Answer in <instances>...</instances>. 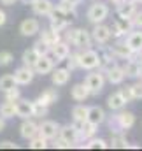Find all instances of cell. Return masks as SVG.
Masks as SVG:
<instances>
[{
    "label": "cell",
    "instance_id": "1",
    "mask_svg": "<svg viewBox=\"0 0 142 151\" xmlns=\"http://www.w3.org/2000/svg\"><path fill=\"white\" fill-rule=\"evenodd\" d=\"M63 40H67V42L72 44L74 47H77L79 51L91 47V42H93L91 34H90L86 28H72V30H67V28H65Z\"/></svg>",
    "mask_w": 142,
    "mask_h": 151
},
{
    "label": "cell",
    "instance_id": "2",
    "mask_svg": "<svg viewBox=\"0 0 142 151\" xmlns=\"http://www.w3.org/2000/svg\"><path fill=\"white\" fill-rule=\"evenodd\" d=\"M135 125V114L132 111H123L119 109V113L114 114L109 119V128L112 134H123L125 130H130Z\"/></svg>",
    "mask_w": 142,
    "mask_h": 151
},
{
    "label": "cell",
    "instance_id": "3",
    "mask_svg": "<svg viewBox=\"0 0 142 151\" xmlns=\"http://www.w3.org/2000/svg\"><path fill=\"white\" fill-rule=\"evenodd\" d=\"M102 67V55L97 53L95 49L88 47V49H81L79 51V69L84 70H95Z\"/></svg>",
    "mask_w": 142,
    "mask_h": 151
},
{
    "label": "cell",
    "instance_id": "4",
    "mask_svg": "<svg viewBox=\"0 0 142 151\" xmlns=\"http://www.w3.org/2000/svg\"><path fill=\"white\" fill-rule=\"evenodd\" d=\"M86 18L90 23L93 25H98V23H104L107 18H109V5L104 2H95L90 5L88 12H86Z\"/></svg>",
    "mask_w": 142,
    "mask_h": 151
},
{
    "label": "cell",
    "instance_id": "5",
    "mask_svg": "<svg viewBox=\"0 0 142 151\" xmlns=\"http://www.w3.org/2000/svg\"><path fill=\"white\" fill-rule=\"evenodd\" d=\"M58 139L65 141L70 148H74L79 141H81V135H79V127L75 123L72 125H63L60 127V132H58Z\"/></svg>",
    "mask_w": 142,
    "mask_h": 151
},
{
    "label": "cell",
    "instance_id": "6",
    "mask_svg": "<svg viewBox=\"0 0 142 151\" xmlns=\"http://www.w3.org/2000/svg\"><path fill=\"white\" fill-rule=\"evenodd\" d=\"M84 84L88 86V90H90L91 95H98L104 90V86H105V76L100 70L98 72H90L84 77Z\"/></svg>",
    "mask_w": 142,
    "mask_h": 151
},
{
    "label": "cell",
    "instance_id": "7",
    "mask_svg": "<svg viewBox=\"0 0 142 151\" xmlns=\"http://www.w3.org/2000/svg\"><path fill=\"white\" fill-rule=\"evenodd\" d=\"M132 28H133V25H132V19L130 18L118 16V19L110 25V37L121 39L123 35H128L132 32Z\"/></svg>",
    "mask_w": 142,
    "mask_h": 151
},
{
    "label": "cell",
    "instance_id": "8",
    "mask_svg": "<svg viewBox=\"0 0 142 151\" xmlns=\"http://www.w3.org/2000/svg\"><path fill=\"white\" fill-rule=\"evenodd\" d=\"M49 55L55 58V62H56V63H58V62H63V60H67V56L70 55V44H69L67 40L60 39L58 42H55V44L51 46Z\"/></svg>",
    "mask_w": 142,
    "mask_h": 151
},
{
    "label": "cell",
    "instance_id": "9",
    "mask_svg": "<svg viewBox=\"0 0 142 151\" xmlns=\"http://www.w3.org/2000/svg\"><path fill=\"white\" fill-rule=\"evenodd\" d=\"M55 58L51 55H40L37 58L35 65H34V70L35 74H40V76H46V74H51L53 69H55Z\"/></svg>",
    "mask_w": 142,
    "mask_h": 151
},
{
    "label": "cell",
    "instance_id": "10",
    "mask_svg": "<svg viewBox=\"0 0 142 151\" xmlns=\"http://www.w3.org/2000/svg\"><path fill=\"white\" fill-rule=\"evenodd\" d=\"M58 132H60V125L56 121H51V119H44L40 125H39V134L47 139V141H55L58 137Z\"/></svg>",
    "mask_w": 142,
    "mask_h": 151
},
{
    "label": "cell",
    "instance_id": "11",
    "mask_svg": "<svg viewBox=\"0 0 142 151\" xmlns=\"http://www.w3.org/2000/svg\"><path fill=\"white\" fill-rule=\"evenodd\" d=\"M90 34H91L93 42H97L100 46H105L107 42L110 40V27H107L104 23H98V25H95V28Z\"/></svg>",
    "mask_w": 142,
    "mask_h": 151
},
{
    "label": "cell",
    "instance_id": "12",
    "mask_svg": "<svg viewBox=\"0 0 142 151\" xmlns=\"http://www.w3.org/2000/svg\"><path fill=\"white\" fill-rule=\"evenodd\" d=\"M109 51L112 53L114 58H121V60H128V58L135 56V53L128 47V44H126L125 40H116V42L109 47Z\"/></svg>",
    "mask_w": 142,
    "mask_h": 151
},
{
    "label": "cell",
    "instance_id": "13",
    "mask_svg": "<svg viewBox=\"0 0 142 151\" xmlns=\"http://www.w3.org/2000/svg\"><path fill=\"white\" fill-rule=\"evenodd\" d=\"M34 77H35L34 67L23 65V67H19V69L14 70V79H16L18 86H27V84H30V83L34 81Z\"/></svg>",
    "mask_w": 142,
    "mask_h": 151
},
{
    "label": "cell",
    "instance_id": "14",
    "mask_svg": "<svg viewBox=\"0 0 142 151\" xmlns=\"http://www.w3.org/2000/svg\"><path fill=\"white\" fill-rule=\"evenodd\" d=\"M39 32H40V23L37 21L35 18H27L19 25V34L23 37H34Z\"/></svg>",
    "mask_w": 142,
    "mask_h": 151
},
{
    "label": "cell",
    "instance_id": "15",
    "mask_svg": "<svg viewBox=\"0 0 142 151\" xmlns=\"http://www.w3.org/2000/svg\"><path fill=\"white\" fill-rule=\"evenodd\" d=\"M137 9H139L137 0H123L116 5V14L121 18H132Z\"/></svg>",
    "mask_w": 142,
    "mask_h": 151
},
{
    "label": "cell",
    "instance_id": "16",
    "mask_svg": "<svg viewBox=\"0 0 142 151\" xmlns=\"http://www.w3.org/2000/svg\"><path fill=\"white\" fill-rule=\"evenodd\" d=\"M16 116L21 119L34 118V102L27 100V99H19L16 102Z\"/></svg>",
    "mask_w": 142,
    "mask_h": 151
},
{
    "label": "cell",
    "instance_id": "17",
    "mask_svg": "<svg viewBox=\"0 0 142 151\" xmlns=\"http://www.w3.org/2000/svg\"><path fill=\"white\" fill-rule=\"evenodd\" d=\"M72 70L67 67H60V69H53L51 72V81L55 86H65L69 81H70Z\"/></svg>",
    "mask_w": 142,
    "mask_h": 151
},
{
    "label": "cell",
    "instance_id": "18",
    "mask_svg": "<svg viewBox=\"0 0 142 151\" xmlns=\"http://www.w3.org/2000/svg\"><path fill=\"white\" fill-rule=\"evenodd\" d=\"M37 134H39V125H37L35 121H32L30 118L28 119H23V123L19 127V135L25 141H30L32 137H35Z\"/></svg>",
    "mask_w": 142,
    "mask_h": 151
},
{
    "label": "cell",
    "instance_id": "19",
    "mask_svg": "<svg viewBox=\"0 0 142 151\" xmlns=\"http://www.w3.org/2000/svg\"><path fill=\"white\" fill-rule=\"evenodd\" d=\"M104 76H105V79L110 84H121V83L125 81V77H126L123 67H119V65H114V67L104 70Z\"/></svg>",
    "mask_w": 142,
    "mask_h": 151
},
{
    "label": "cell",
    "instance_id": "20",
    "mask_svg": "<svg viewBox=\"0 0 142 151\" xmlns=\"http://www.w3.org/2000/svg\"><path fill=\"white\" fill-rule=\"evenodd\" d=\"M30 5H32V11L35 12L37 16H49L51 11L55 9L53 0H35Z\"/></svg>",
    "mask_w": 142,
    "mask_h": 151
},
{
    "label": "cell",
    "instance_id": "21",
    "mask_svg": "<svg viewBox=\"0 0 142 151\" xmlns=\"http://www.w3.org/2000/svg\"><path fill=\"white\" fill-rule=\"evenodd\" d=\"M125 42L128 44V47H130L135 55L142 53V32H141V28H139L137 32H130V34L126 35V40H125Z\"/></svg>",
    "mask_w": 142,
    "mask_h": 151
},
{
    "label": "cell",
    "instance_id": "22",
    "mask_svg": "<svg viewBox=\"0 0 142 151\" xmlns=\"http://www.w3.org/2000/svg\"><path fill=\"white\" fill-rule=\"evenodd\" d=\"M126 104H128V102H126V99H125V95H123L121 91H114V93L109 95V99H107V107H109L110 111H119V109H123Z\"/></svg>",
    "mask_w": 142,
    "mask_h": 151
},
{
    "label": "cell",
    "instance_id": "23",
    "mask_svg": "<svg viewBox=\"0 0 142 151\" xmlns=\"http://www.w3.org/2000/svg\"><path fill=\"white\" fill-rule=\"evenodd\" d=\"M79 127V135H81V141H88V139H91V137H95L97 135V130H98V125H95V123H91V121H84V123H81V125H77Z\"/></svg>",
    "mask_w": 142,
    "mask_h": 151
},
{
    "label": "cell",
    "instance_id": "24",
    "mask_svg": "<svg viewBox=\"0 0 142 151\" xmlns=\"http://www.w3.org/2000/svg\"><path fill=\"white\" fill-rule=\"evenodd\" d=\"M90 95H91V93H90V90H88V86H86L84 83H77V84H74L72 90H70V97L75 100V102H84Z\"/></svg>",
    "mask_w": 142,
    "mask_h": 151
},
{
    "label": "cell",
    "instance_id": "25",
    "mask_svg": "<svg viewBox=\"0 0 142 151\" xmlns=\"http://www.w3.org/2000/svg\"><path fill=\"white\" fill-rule=\"evenodd\" d=\"M56 100H58V91H56L55 88H47V90H44V91L39 95V99H37L35 102L46 106V107H49V106H53Z\"/></svg>",
    "mask_w": 142,
    "mask_h": 151
},
{
    "label": "cell",
    "instance_id": "26",
    "mask_svg": "<svg viewBox=\"0 0 142 151\" xmlns=\"http://www.w3.org/2000/svg\"><path fill=\"white\" fill-rule=\"evenodd\" d=\"M105 119H107L105 111H104L100 106H91V107H88V121H91V123H95V125H100V123H104Z\"/></svg>",
    "mask_w": 142,
    "mask_h": 151
},
{
    "label": "cell",
    "instance_id": "27",
    "mask_svg": "<svg viewBox=\"0 0 142 151\" xmlns=\"http://www.w3.org/2000/svg\"><path fill=\"white\" fill-rule=\"evenodd\" d=\"M139 67H141V60H137L135 56L128 58V60H126V65L123 67L125 76H126V77H137V76H139Z\"/></svg>",
    "mask_w": 142,
    "mask_h": 151
},
{
    "label": "cell",
    "instance_id": "28",
    "mask_svg": "<svg viewBox=\"0 0 142 151\" xmlns=\"http://www.w3.org/2000/svg\"><path fill=\"white\" fill-rule=\"evenodd\" d=\"M72 119L75 125H81L88 119V107L82 106V104H77L74 109H72Z\"/></svg>",
    "mask_w": 142,
    "mask_h": 151
},
{
    "label": "cell",
    "instance_id": "29",
    "mask_svg": "<svg viewBox=\"0 0 142 151\" xmlns=\"http://www.w3.org/2000/svg\"><path fill=\"white\" fill-rule=\"evenodd\" d=\"M0 116L4 119H11L16 116V102H11V100H4L0 104Z\"/></svg>",
    "mask_w": 142,
    "mask_h": 151
},
{
    "label": "cell",
    "instance_id": "30",
    "mask_svg": "<svg viewBox=\"0 0 142 151\" xmlns=\"http://www.w3.org/2000/svg\"><path fill=\"white\" fill-rule=\"evenodd\" d=\"M81 148H86V150H107L109 148V142H107L105 139H100V137H91Z\"/></svg>",
    "mask_w": 142,
    "mask_h": 151
},
{
    "label": "cell",
    "instance_id": "31",
    "mask_svg": "<svg viewBox=\"0 0 142 151\" xmlns=\"http://www.w3.org/2000/svg\"><path fill=\"white\" fill-rule=\"evenodd\" d=\"M39 56H40V55L37 53V49H35V47H28V49H25V51H23V56H21V62H23V65H28V67H34Z\"/></svg>",
    "mask_w": 142,
    "mask_h": 151
},
{
    "label": "cell",
    "instance_id": "32",
    "mask_svg": "<svg viewBox=\"0 0 142 151\" xmlns=\"http://www.w3.org/2000/svg\"><path fill=\"white\" fill-rule=\"evenodd\" d=\"M40 34V37L44 42H47L49 46H53L55 42H58L60 39H62V34H58V32H55L53 28H46V30H42V32H39Z\"/></svg>",
    "mask_w": 142,
    "mask_h": 151
},
{
    "label": "cell",
    "instance_id": "33",
    "mask_svg": "<svg viewBox=\"0 0 142 151\" xmlns=\"http://www.w3.org/2000/svg\"><path fill=\"white\" fill-rule=\"evenodd\" d=\"M130 144H128V141L125 139V135L123 134H112V137H110V141H109V148H119V150H126Z\"/></svg>",
    "mask_w": 142,
    "mask_h": 151
},
{
    "label": "cell",
    "instance_id": "34",
    "mask_svg": "<svg viewBox=\"0 0 142 151\" xmlns=\"http://www.w3.org/2000/svg\"><path fill=\"white\" fill-rule=\"evenodd\" d=\"M14 86H18V83L14 79V74H4L0 77V90L2 91H7V90H11Z\"/></svg>",
    "mask_w": 142,
    "mask_h": 151
},
{
    "label": "cell",
    "instance_id": "35",
    "mask_svg": "<svg viewBox=\"0 0 142 151\" xmlns=\"http://www.w3.org/2000/svg\"><path fill=\"white\" fill-rule=\"evenodd\" d=\"M47 142H49L47 139H44L40 134H37L35 137L30 139V144H28V146H30L32 150H46V148H47Z\"/></svg>",
    "mask_w": 142,
    "mask_h": 151
},
{
    "label": "cell",
    "instance_id": "36",
    "mask_svg": "<svg viewBox=\"0 0 142 151\" xmlns=\"http://www.w3.org/2000/svg\"><path fill=\"white\" fill-rule=\"evenodd\" d=\"M56 7H58V9H62V11H63V12H65V14H67L70 19H74V18L77 16V12H75V7H74L72 4H69L67 0H60V2L56 4Z\"/></svg>",
    "mask_w": 142,
    "mask_h": 151
},
{
    "label": "cell",
    "instance_id": "37",
    "mask_svg": "<svg viewBox=\"0 0 142 151\" xmlns=\"http://www.w3.org/2000/svg\"><path fill=\"white\" fill-rule=\"evenodd\" d=\"M130 93H132V99H133V100L142 99V79H139L137 83H133V84L130 86Z\"/></svg>",
    "mask_w": 142,
    "mask_h": 151
},
{
    "label": "cell",
    "instance_id": "38",
    "mask_svg": "<svg viewBox=\"0 0 142 151\" xmlns=\"http://www.w3.org/2000/svg\"><path fill=\"white\" fill-rule=\"evenodd\" d=\"M4 93H5V100H11V102H18V100L21 99V91H19L18 86L7 90V91H4Z\"/></svg>",
    "mask_w": 142,
    "mask_h": 151
},
{
    "label": "cell",
    "instance_id": "39",
    "mask_svg": "<svg viewBox=\"0 0 142 151\" xmlns=\"http://www.w3.org/2000/svg\"><path fill=\"white\" fill-rule=\"evenodd\" d=\"M67 69H70V70L79 69V51L77 53H70L67 56Z\"/></svg>",
    "mask_w": 142,
    "mask_h": 151
},
{
    "label": "cell",
    "instance_id": "40",
    "mask_svg": "<svg viewBox=\"0 0 142 151\" xmlns=\"http://www.w3.org/2000/svg\"><path fill=\"white\" fill-rule=\"evenodd\" d=\"M34 47L37 49V53L39 55H49V51H51V46L47 44V42H44L42 39H39L35 44H34Z\"/></svg>",
    "mask_w": 142,
    "mask_h": 151
},
{
    "label": "cell",
    "instance_id": "41",
    "mask_svg": "<svg viewBox=\"0 0 142 151\" xmlns=\"http://www.w3.org/2000/svg\"><path fill=\"white\" fill-rule=\"evenodd\" d=\"M14 60V55L11 51H0V67H7L11 65Z\"/></svg>",
    "mask_w": 142,
    "mask_h": 151
},
{
    "label": "cell",
    "instance_id": "42",
    "mask_svg": "<svg viewBox=\"0 0 142 151\" xmlns=\"http://www.w3.org/2000/svg\"><path fill=\"white\" fill-rule=\"evenodd\" d=\"M47 109L49 107H46V106H42L39 102H34V118H44V116H47Z\"/></svg>",
    "mask_w": 142,
    "mask_h": 151
},
{
    "label": "cell",
    "instance_id": "43",
    "mask_svg": "<svg viewBox=\"0 0 142 151\" xmlns=\"http://www.w3.org/2000/svg\"><path fill=\"white\" fill-rule=\"evenodd\" d=\"M130 19H132V25H133L135 28H142V9H137L135 14H133Z\"/></svg>",
    "mask_w": 142,
    "mask_h": 151
},
{
    "label": "cell",
    "instance_id": "44",
    "mask_svg": "<svg viewBox=\"0 0 142 151\" xmlns=\"http://www.w3.org/2000/svg\"><path fill=\"white\" fill-rule=\"evenodd\" d=\"M16 148H18V144L12 141H2L0 142V150H16Z\"/></svg>",
    "mask_w": 142,
    "mask_h": 151
},
{
    "label": "cell",
    "instance_id": "45",
    "mask_svg": "<svg viewBox=\"0 0 142 151\" xmlns=\"http://www.w3.org/2000/svg\"><path fill=\"white\" fill-rule=\"evenodd\" d=\"M53 146H55V148H58V150H70V146H69V144H67L65 141L58 139V137L55 139V144H53Z\"/></svg>",
    "mask_w": 142,
    "mask_h": 151
},
{
    "label": "cell",
    "instance_id": "46",
    "mask_svg": "<svg viewBox=\"0 0 142 151\" xmlns=\"http://www.w3.org/2000/svg\"><path fill=\"white\" fill-rule=\"evenodd\" d=\"M123 95H125V99H126V102H132L133 99H132V93H130V86H126V88H121L119 90Z\"/></svg>",
    "mask_w": 142,
    "mask_h": 151
},
{
    "label": "cell",
    "instance_id": "47",
    "mask_svg": "<svg viewBox=\"0 0 142 151\" xmlns=\"http://www.w3.org/2000/svg\"><path fill=\"white\" fill-rule=\"evenodd\" d=\"M5 21H7V14L0 9V27H2V25H5Z\"/></svg>",
    "mask_w": 142,
    "mask_h": 151
},
{
    "label": "cell",
    "instance_id": "48",
    "mask_svg": "<svg viewBox=\"0 0 142 151\" xmlns=\"http://www.w3.org/2000/svg\"><path fill=\"white\" fill-rule=\"evenodd\" d=\"M4 130H5V119L0 116V132H4Z\"/></svg>",
    "mask_w": 142,
    "mask_h": 151
},
{
    "label": "cell",
    "instance_id": "49",
    "mask_svg": "<svg viewBox=\"0 0 142 151\" xmlns=\"http://www.w3.org/2000/svg\"><path fill=\"white\" fill-rule=\"evenodd\" d=\"M16 0H0V4H4V5H12Z\"/></svg>",
    "mask_w": 142,
    "mask_h": 151
},
{
    "label": "cell",
    "instance_id": "50",
    "mask_svg": "<svg viewBox=\"0 0 142 151\" xmlns=\"http://www.w3.org/2000/svg\"><path fill=\"white\" fill-rule=\"evenodd\" d=\"M67 2H69V4H72L74 7H77V5H79V4H81L82 0H67Z\"/></svg>",
    "mask_w": 142,
    "mask_h": 151
},
{
    "label": "cell",
    "instance_id": "51",
    "mask_svg": "<svg viewBox=\"0 0 142 151\" xmlns=\"http://www.w3.org/2000/svg\"><path fill=\"white\" fill-rule=\"evenodd\" d=\"M139 79H142V63H141V67H139V76H137Z\"/></svg>",
    "mask_w": 142,
    "mask_h": 151
},
{
    "label": "cell",
    "instance_id": "52",
    "mask_svg": "<svg viewBox=\"0 0 142 151\" xmlns=\"http://www.w3.org/2000/svg\"><path fill=\"white\" fill-rule=\"evenodd\" d=\"M110 2H112V4H116V5H118V4H119V2H123V0H110Z\"/></svg>",
    "mask_w": 142,
    "mask_h": 151
},
{
    "label": "cell",
    "instance_id": "53",
    "mask_svg": "<svg viewBox=\"0 0 142 151\" xmlns=\"http://www.w3.org/2000/svg\"><path fill=\"white\" fill-rule=\"evenodd\" d=\"M25 4H32V2H35V0H23Z\"/></svg>",
    "mask_w": 142,
    "mask_h": 151
},
{
    "label": "cell",
    "instance_id": "54",
    "mask_svg": "<svg viewBox=\"0 0 142 151\" xmlns=\"http://www.w3.org/2000/svg\"><path fill=\"white\" fill-rule=\"evenodd\" d=\"M137 4H142V0H137Z\"/></svg>",
    "mask_w": 142,
    "mask_h": 151
}]
</instances>
